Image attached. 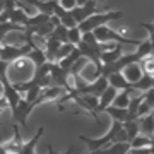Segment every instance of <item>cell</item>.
Masks as SVG:
<instances>
[{"mask_svg":"<svg viewBox=\"0 0 154 154\" xmlns=\"http://www.w3.org/2000/svg\"><path fill=\"white\" fill-rule=\"evenodd\" d=\"M43 134H45V127H39L38 130H36V134H34L29 140L22 142V146H21V149H19L17 154H36V146H38L39 137H41Z\"/></svg>","mask_w":154,"mask_h":154,"instance_id":"obj_7","label":"cell"},{"mask_svg":"<svg viewBox=\"0 0 154 154\" xmlns=\"http://www.w3.org/2000/svg\"><path fill=\"white\" fill-rule=\"evenodd\" d=\"M106 81H108L110 86H113V88L118 89V91H123V89H132V88H130V82H127V79L123 77L122 72H113V74H110V75L106 77Z\"/></svg>","mask_w":154,"mask_h":154,"instance_id":"obj_10","label":"cell"},{"mask_svg":"<svg viewBox=\"0 0 154 154\" xmlns=\"http://www.w3.org/2000/svg\"><path fill=\"white\" fill-rule=\"evenodd\" d=\"M94 38L98 39L99 43H118V45H139L140 41L139 39H132L127 38L123 34H120L118 31H113L111 28H106V26H99L93 31Z\"/></svg>","mask_w":154,"mask_h":154,"instance_id":"obj_4","label":"cell"},{"mask_svg":"<svg viewBox=\"0 0 154 154\" xmlns=\"http://www.w3.org/2000/svg\"><path fill=\"white\" fill-rule=\"evenodd\" d=\"M151 111H154V108L142 99V101H140V105H139V108H137V118H140V116H144V115H147V113H151Z\"/></svg>","mask_w":154,"mask_h":154,"instance_id":"obj_24","label":"cell"},{"mask_svg":"<svg viewBox=\"0 0 154 154\" xmlns=\"http://www.w3.org/2000/svg\"><path fill=\"white\" fill-rule=\"evenodd\" d=\"M120 130H122V122L113 120V125L110 127V130H108L103 137L94 139V137H86V135H77V137L88 146L89 151H98V149L105 147V146H108V144H111V142H116V137H118Z\"/></svg>","mask_w":154,"mask_h":154,"instance_id":"obj_3","label":"cell"},{"mask_svg":"<svg viewBox=\"0 0 154 154\" xmlns=\"http://www.w3.org/2000/svg\"><path fill=\"white\" fill-rule=\"evenodd\" d=\"M14 31H17V33H24L26 28H24V26H19V24H16V22H12V21L0 22V43H4V38H5L9 33H14Z\"/></svg>","mask_w":154,"mask_h":154,"instance_id":"obj_11","label":"cell"},{"mask_svg":"<svg viewBox=\"0 0 154 154\" xmlns=\"http://www.w3.org/2000/svg\"><path fill=\"white\" fill-rule=\"evenodd\" d=\"M134 93V89H123V91H118L115 96V99L111 101V106H116V108H127L128 106V101H130V94Z\"/></svg>","mask_w":154,"mask_h":154,"instance_id":"obj_15","label":"cell"},{"mask_svg":"<svg viewBox=\"0 0 154 154\" xmlns=\"http://www.w3.org/2000/svg\"><path fill=\"white\" fill-rule=\"evenodd\" d=\"M152 84H154V77H149V75H144L139 79L137 82H134L130 84V88L134 89V91H140V93H144V91H147V89L152 88Z\"/></svg>","mask_w":154,"mask_h":154,"instance_id":"obj_18","label":"cell"},{"mask_svg":"<svg viewBox=\"0 0 154 154\" xmlns=\"http://www.w3.org/2000/svg\"><path fill=\"white\" fill-rule=\"evenodd\" d=\"M75 48V46H74V45L72 43H62L60 45V48L57 50V55H55V62H60L62 58H63V57H67L69 55V53H70L72 50Z\"/></svg>","mask_w":154,"mask_h":154,"instance_id":"obj_23","label":"cell"},{"mask_svg":"<svg viewBox=\"0 0 154 154\" xmlns=\"http://www.w3.org/2000/svg\"><path fill=\"white\" fill-rule=\"evenodd\" d=\"M34 108H36L34 103H29V101H26V99L21 96V99H19V103H17V106H16V110L12 111V118L26 128V127H28V116L31 115V111H33Z\"/></svg>","mask_w":154,"mask_h":154,"instance_id":"obj_5","label":"cell"},{"mask_svg":"<svg viewBox=\"0 0 154 154\" xmlns=\"http://www.w3.org/2000/svg\"><path fill=\"white\" fill-rule=\"evenodd\" d=\"M4 108H7V101L4 98V94H0V111L4 110Z\"/></svg>","mask_w":154,"mask_h":154,"instance_id":"obj_27","label":"cell"},{"mask_svg":"<svg viewBox=\"0 0 154 154\" xmlns=\"http://www.w3.org/2000/svg\"><path fill=\"white\" fill-rule=\"evenodd\" d=\"M81 57H82V55H81V51H79V50H77V46H75V48L72 50L70 53H69V55L63 57V58H62L60 62H55V63H58V65H60L62 69H63V70L69 72V70H70V67L74 65V63H75V62L79 60V58H81Z\"/></svg>","mask_w":154,"mask_h":154,"instance_id":"obj_14","label":"cell"},{"mask_svg":"<svg viewBox=\"0 0 154 154\" xmlns=\"http://www.w3.org/2000/svg\"><path fill=\"white\" fill-rule=\"evenodd\" d=\"M34 65L33 62L29 60L28 57H21L16 60L9 62L7 65V79L12 84H19V82H26L33 77Z\"/></svg>","mask_w":154,"mask_h":154,"instance_id":"obj_1","label":"cell"},{"mask_svg":"<svg viewBox=\"0 0 154 154\" xmlns=\"http://www.w3.org/2000/svg\"><path fill=\"white\" fill-rule=\"evenodd\" d=\"M120 55H122V45H115L113 48L101 51V53H99V60H101V63H103V65H106V63L115 62Z\"/></svg>","mask_w":154,"mask_h":154,"instance_id":"obj_12","label":"cell"},{"mask_svg":"<svg viewBox=\"0 0 154 154\" xmlns=\"http://www.w3.org/2000/svg\"><path fill=\"white\" fill-rule=\"evenodd\" d=\"M123 17V11H111V12H94L89 17H86L82 22L77 24V28L81 33H89V31H94L99 26H106L110 21H115V19H120Z\"/></svg>","mask_w":154,"mask_h":154,"instance_id":"obj_2","label":"cell"},{"mask_svg":"<svg viewBox=\"0 0 154 154\" xmlns=\"http://www.w3.org/2000/svg\"><path fill=\"white\" fill-rule=\"evenodd\" d=\"M122 130L125 134L127 137V142H130L135 135H139V120H125L122 122Z\"/></svg>","mask_w":154,"mask_h":154,"instance_id":"obj_13","label":"cell"},{"mask_svg":"<svg viewBox=\"0 0 154 154\" xmlns=\"http://www.w3.org/2000/svg\"><path fill=\"white\" fill-rule=\"evenodd\" d=\"M46 154H57L55 151H53V146H51V144L48 146V152H46Z\"/></svg>","mask_w":154,"mask_h":154,"instance_id":"obj_29","label":"cell"},{"mask_svg":"<svg viewBox=\"0 0 154 154\" xmlns=\"http://www.w3.org/2000/svg\"><path fill=\"white\" fill-rule=\"evenodd\" d=\"M2 11H4V0H0V14H2Z\"/></svg>","mask_w":154,"mask_h":154,"instance_id":"obj_30","label":"cell"},{"mask_svg":"<svg viewBox=\"0 0 154 154\" xmlns=\"http://www.w3.org/2000/svg\"><path fill=\"white\" fill-rule=\"evenodd\" d=\"M0 94H2V82H0Z\"/></svg>","mask_w":154,"mask_h":154,"instance_id":"obj_32","label":"cell"},{"mask_svg":"<svg viewBox=\"0 0 154 154\" xmlns=\"http://www.w3.org/2000/svg\"><path fill=\"white\" fill-rule=\"evenodd\" d=\"M58 5L62 9H65V11H70L77 5V0H58Z\"/></svg>","mask_w":154,"mask_h":154,"instance_id":"obj_26","label":"cell"},{"mask_svg":"<svg viewBox=\"0 0 154 154\" xmlns=\"http://www.w3.org/2000/svg\"><path fill=\"white\" fill-rule=\"evenodd\" d=\"M72 152H74V147L70 146V147L67 149V151H63V152H58V154H72Z\"/></svg>","mask_w":154,"mask_h":154,"instance_id":"obj_28","label":"cell"},{"mask_svg":"<svg viewBox=\"0 0 154 154\" xmlns=\"http://www.w3.org/2000/svg\"><path fill=\"white\" fill-rule=\"evenodd\" d=\"M84 2H88V0H77V5H82Z\"/></svg>","mask_w":154,"mask_h":154,"instance_id":"obj_31","label":"cell"},{"mask_svg":"<svg viewBox=\"0 0 154 154\" xmlns=\"http://www.w3.org/2000/svg\"><path fill=\"white\" fill-rule=\"evenodd\" d=\"M26 57H28L29 60L33 62L34 67H38V65H41V63H45V62H46V57H45L43 50L39 48V46H36V45H34L33 48L29 50V53H28Z\"/></svg>","mask_w":154,"mask_h":154,"instance_id":"obj_16","label":"cell"},{"mask_svg":"<svg viewBox=\"0 0 154 154\" xmlns=\"http://www.w3.org/2000/svg\"><path fill=\"white\" fill-rule=\"evenodd\" d=\"M0 48H2V43H0Z\"/></svg>","mask_w":154,"mask_h":154,"instance_id":"obj_33","label":"cell"},{"mask_svg":"<svg viewBox=\"0 0 154 154\" xmlns=\"http://www.w3.org/2000/svg\"><path fill=\"white\" fill-rule=\"evenodd\" d=\"M137 63H139V67H140V70H142L144 75L154 77V58H152V55H147V57H144V58H140Z\"/></svg>","mask_w":154,"mask_h":154,"instance_id":"obj_17","label":"cell"},{"mask_svg":"<svg viewBox=\"0 0 154 154\" xmlns=\"http://www.w3.org/2000/svg\"><path fill=\"white\" fill-rule=\"evenodd\" d=\"M29 19V14L26 11H22V9H14V11L11 12V16H9V21L16 22V24H19V26H24L26 28V22H28Z\"/></svg>","mask_w":154,"mask_h":154,"instance_id":"obj_19","label":"cell"},{"mask_svg":"<svg viewBox=\"0 0 154 154\" xmlns=\"http://www.w3.org/2000/svg\"><path fill=\"white\" fill-rule=\"evenodd\" d=\"M70 16L72 19L79 24V22H82L86 17H89L91 14L94 12H98V0H88V2H84L82 5H75L74 9H70Z\"/></svg>","mask_w":154,"mask_h":154,"instance_id":"obj_6","label":"cell"},{"mask_svg":"<svg viewBox=\"0 0 154 154\" xmlns=\"http://www.w3.org/2000/svg\"><path fill=\"white\" fill-rule=\"evenodd\" d=\"M81 38H82V33L79 31V28H69L67 29V41L69 43H72L74 46H77V43L81 41Z\"/></svg>","mask_w":154,"mask_h":154,"instance_id":"obj_22","label":"cell"},{"mask_svg":"<svg viewBox=\"0 0 154 154\" xmlns=\"http://www.w3.org/2000/svg\"><path fill=\"white\" fill-rule=\"evenodd\" d=\"M137 120H139V134L146 135V137H151L154 134V111L140 116Z\"/></svg>","mask_w":154,"mask_h":154,"instance_id":"obj_8","label":"cell"},{"mask_svg":"<svg viewBox=\"0 0 154 154\" xmlns=\"http://www.w3.org/2000/svg\"><path fill=\"white\" fill-rule=\"evenodd\" d=\"M105 113H108L115 122H125L127 120V108H116V106L110 105L108 108H105Z\"/></svg>","mask_w":154,"mask_h":154,"instance_id":"obj_20","label":"cell"},{"mask_svg":"<svg viewBox=\"0 0 154 154\" xmlns=\"http://www.w3.org/2000/svg\"><path fill=\"white\" fill-rule=\"evenodd\" d=\"M122 74H123V77L127 79V82H137L139 79L142 77V70H140V67H139L137 62H134V63H128V65L122 70Z\"/></svg>","mask_w":154,"mask_h":154,"instance_id":"obj_9","label":"cell"},{"mask_svg":"<svg viewBox=\"0 0 154 154\" xmlns=\"http://www.w3.org/2000/svg\"><path fill=\"white\" fill-rule=\"evenodd\" d=\"M154 149L152 147H140V149H135V147H128L125 154H152Z\"/></svg>","mask_w":154,"mask_h":154,"instance_id":"obj_25","label":"cell"},{"mask_svg":"<svg viewBox=\"0 0 154 154\" xmlns=\"http://www.w3.org/2000/svg\"><path fill=\"white\" fill-rule=\"evenodd\" d=\"M130 147H135V149H140V147H152V139L151 137H146V135H135V137L128 142Z\"/></svg>","mask_w":154,"mask_h":154,"instance_id":"obj_21","label":"cell"}]
</instances>
